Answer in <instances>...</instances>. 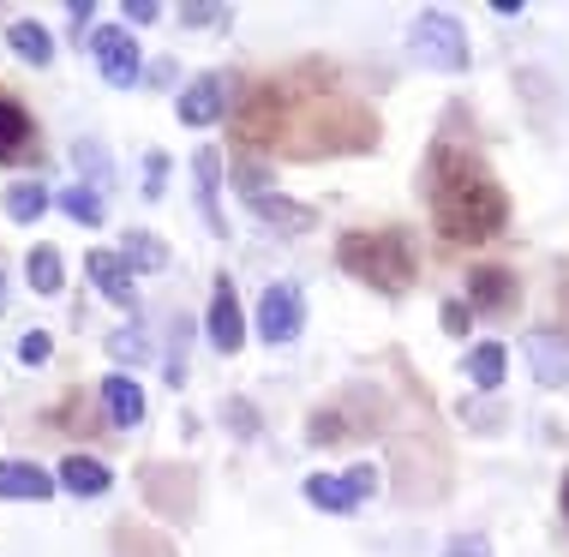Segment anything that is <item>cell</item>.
Here are the masks:
<instances>
[{"mask_svg": "<svg viewBox=\"0 0 569 557\" xmlns=\"http://www.w3.org/2000/svg\"><path fill=\"white\" fill-rule=\"evenodd\" d=\"M426 205H432V228L456 246H486L510 222V192L491 180V168L473 150L438 138L426 157Z\"/></svg>", "mask_w": 569, "mask_h": 557, "instance_id": "obj_1", "label": "cell"}, {"mask_svg": "<svg viewBox=\"0 0 569 557\" xmlns=\"http://www.w3.org/2000/svg\"><path fill=\"white\" fill-rule=\"evenodd\" d=\"M336 265H342L353 282H366L383 300H402L420 276V258H413V240L402 228H348L336 240Z\"/></svg>", "mask_w": 569, "mask_h": 557, "instance_id": "obj_2", "label": "cell"}, {"mask_svg": "<svg viewBox=\"0 0 569 557\" xmlns=\"http://www.w3.org/2000/svg\"><path fill=\"white\" fill-rule=\"evenodd\" d=\"M288 115H295V97H288L282 79L252 84V90H246V102L234 108V145L246 150V157H258V150H282Z\"/></svg>", "mask_w": 569, "mask_h": 557, "instance_id": "obj_3", "label": "cell"}, {"mask_svg": "<svg viewBox=\"0 0 569 557\" xmlns=\"http://www.w3.org/2000/svg\"><path fill=\"white\" fill-rule=\"evenodd\" d=\"M408 49L426 60L432 72H468V30H461L456 12H420L408 24Z\"/></svg>", "mask_w": 569, "mask_h": 557, "instance_id": "obj_4", "label": "cell"}, {"mask_svg": "<svg viewBox=\"0 0 569 557\" xmlns=\"http://www.w3.org/2000/svg\"><path fill=\"white\" fill-rule=\"evenodd\" d=\"M383 486V474H378V461H353L348 474H306V504L312 509H325V516H353L372 491Z\"/></svg>", "mask_w": 569, "mask_h": 557, "instance_id": "obj_5", "label": "cell"}, {"mask_svg": "<svg viewBox=\"0 0 569 557\" xmlns=\"http://www.w3.org/2000/svg\"><path fill=\"white\" fill-rule=\"evenodd\" d=\"M90 54H97L102 84H114V90H138V84H144V54H138V37L127 24H97V30H90Z\"/></svg>", "mask_w": 569, "mask_h": 557, "instance_id": "obj_6", "label": "cell"}, {"mask_svg": "<svg viewBox=\"0 0 569 557\" xmlns=\"http://www.w3.org/2000/svg\"><path fill=\"white\" fill-rule=\"evenodd\" d=\"M300 330H306V294H300V282H270L264 294H258V336H264L270 348H288Z\"/></svg>", "mask_w": 569, "mask_h": 557, "instance_id": "obj_7", "label": "cell"}, {"mask_svg": "<svg viewBox=\"0 0 569 557\" xmlns=\"http://www.w3.org/2000/svg\"><path fill=\"white\" fill-rule=\"evenodd\" d=\"M228 102H234V84H228V72H198V79L174 97V120L180 127H217L228 115Z\"/></svg>", "mask_w": 569, "mask_h": 557, "instance_id": "obj_8", "label": "cell"}, {"mask_svg": "<svg viewBox=\"0 0 569 557\" xmlns=\"http://www.w3.org/2000/svg\"><path fill=\"white\" fill-rule=\"evenodd\" d=\"M84 282L97 288L109 306H120V312H132V306H138V282H132L127 258H120V246H90V252H84Z\"/></svg>", "mask_w": 569, "mask_h": 557, "instance_id": "obj_9", "label": "cell"}, {"mask_svg": "<svg viewBox=\"0 0 569 557\" xmlns=\"http://www.w3.org/2000/svg\"><path fill=\"white\" fill-rule=\"evenodd\" d=\"M210 342L222 354H240L246 348V312H240V294H234V276H217V288H210V318H204Z\"/></svg>", "mask_w": 569, "mask_h": 557, "instance_id": "obj_10", "label": "cell"}, {"mask_svg": "<svg viewBox=\"0 0 569 557\" xmlns=\"http://www.w3.org/2000/svg\"><path fill=\"white\" fill-rule=\"evenodd\" d=\"M97 396H102V414H109V426H120V431L144 426L150 401H144V384H138V378H127V371H109V378L97 384Z\"/></svg>", "mask_w": 569, "mask_h": 557, "instance_id": "obj_11", "label": "cell"}, {"mask_svg": "<svg viewBox=\"0 0 569 557\" xmlns=\"http://www.w3.org/2000/svg\"><path fill=\"white\" fill-rule=\"evenodd\" d=\"M192 186H198V216L210 235H228L222 216V150H192Z\"/></svg>", "mask_w": 569, "mask_h": 557, "instance_id": "obj_12", "label": "cell"}, {"mask_svg": "<svg viewBox=\"0 0 569 557\" xmlns=\"http://www.w3.org/2000/svg\"><path fill=\"white\" fill-rule=\"evenodd\" d=\"M521 354H528L533 378H540L546 390H563V384H569V342L558 330H528V336H521Z\"/></svg>", "mask_w": 569, "mask_h": 557, "instance_id": "obj_13", "label": "cell"}, {"mask_svg": "<svg viewBox=\"0 0 569 557\" xmlns=\"http://www.w3.org/2000/svg\"><path fill=\"white\" fill-rule=\"evenodd\" d=\"M60 479L37 461H0V498L7 504H49Z\"/></svg>", "mask_w": 569, "mask_h": 557, "instance_id": "obj_14", "label": "cell"}, {"mask_svg": "<svg viewBox=\"0 0 569 557\" xmlns=\"http://www.w3.org/2000/svg\"><path fill=\"white\" fill-rule=\"evenodd\" d=\"M246 205H252V216L264 228H282V235H312V228H318V210L295 205V198L276 192V186H270V192H258V198H246Z\"/></svg>", "mask_w": 569, "mask_h": 557, "instance_id": "obj_15", "label": "cell"}, {"mask_svg": "<svg viewBox=\"0 0 569 557\" xmlns=\"http://www.w3.org/2000/svg\"><path fill=\"white\" fill-rule=\"evenodd\" d=\"M516 300V270L503 265H473L468 270V306L473 312H503Z\"/></svg>", "mask_w": 569, "mask_h": 557, "instance_id": "obj_16", "label": "cell"}, {"mask_svg": "<svg viewBox=\"0 0 569 557\" xmlns=\"http://www.w3.org/2000/svg\"><path fill=\"white\" fill-rule=\"evenodd\" d=\"M37 145V120L19 97H0V162H24Z\"/></svg>", "mask_w": 569, "mask_h": 557, "instance_id": "obj_17", "label": "cell"}, {"mask_svg": "<svg viewBox=\"0 0 569 557\" xmlns=\"http://www.w3.org/2000/svg\"><path fill=\"white\" fill-rule=\"evenodd\" d=\"M54 479H60V486L72 491V498H102V491L114 486V474L102 468L97 456H79V450H72L67 461H60V468H54Z\"/></svg>", "mask_w": 569, "mask_h": 557, "instance_id": "obj_18", "label": "cell"}, {"mask_svg": "<svg viewBox=\"0 0 569 557\" xmlns=\"http://www.w3.org/2000/svg\"><path fill=\"white\" fill-rule=\"evenodd\" d=\"M0 210H7V222L30 228V222H42V210H54V192L42 180H12L7 192H0Z\"/></svg>", "mask_w": 569, "mask_h": 557, "instance_id": "obj_19", "label": "cell"}, {"mask_svg": "<svg viewBox=\"0 0 569 557\" xmlns=\"http://www.w3.org/2000/svg\"><path fill=\"white\" fill-rule=\"evenodd\" d=\"M120 258H127V270H138V276H157V270H168V240L150 235V228H127V235H120Z\"/></svg>", "mask_w": 569, "mask_h": 557, "instance_id": "obj_20", "label": "cell"}, {"mask_svg": "<svg viewBox=\"0 0 569 557\" xmlns=\"http://www.w3.org/2000/svg\"><path fill=\"white\" fill-rule=\"evenodd\" d=\"M461 371H468L480 390H503V378H510V348L503 342H473L468 360H461Z\"/></svg>", "mask_w": 569, "mask_h": 557, "instance_id": "obj_21", "label": "cell"}, {"mask_svg": "<svg viewBox=\"0 0 569 557\" xmlns=\"http://www.w3.org/2000/svg\"><path fill=\"white\" fill-rule=\"evenodd\" d=\"M7 42H12V54H19V60H30V67H54V30H42L37 19L7 24Z\"/></svg>", "mask_w": 569, "mask_h": 557, "instance_id": "obj_22", "label": "cell"}, {"mask_svg": "<svg viewBox=\"0 0 569 557\" xmlns=\"http://www.w3.org/2000/svg\"><path fill=\"white\" fill-rule=\"evenodd\" d=\"M54 205L67 210L72 222H79V228H102V222H109V205H102V192H97V186H90V180H72L67 192L54 198Z\"/></svg>", "mask_w": 569, "mask_h": 557, "instance_id": "obj_23", "label": "cell"}, {"mask_svg": "<svg viewBox=\"0 0 569 557\" xmlns=\"http://www.w3.org/2000/svg\"><path fill=\"white\" fill-rule=\"evenodd\" d=\"M24 282L37 294H60V282H67V265H60V246H30L24 252Z\"/></svg>", "mask_w": 569, "mask_h": 557, "instance_id": "obj_24", "label": "cell"}, {"mask_svg": "<svg viewBox=\"0 0 569 557\" xmlns=\"http://www.w3.org/2000/svg\"><path fill=\"white\" fill-rule=\"evenodd\" d=\"M72 162L90 175V186L97 192H109V180H114V168H109V150H102V138H72Z\"/></svg>", "mask_w": 569, "mask_h": 557, "instance_id": "obj_25", "label": "cell"}, {"mask_svg": "<svg viewBox=\"0 0 569 557\" xmlns=\"http://www.w3.org/2000/svg\"><path fill=\"white\" fill-rule=\"evenodd\" d=\"M109 354H114V360H144V354H150L144 324H120V330L109 336Z\"/></svg>", "mask_w": 569, "mask_h": 557, "instance_id": "obj_26", "label": "cell"}, {"mask_svg": "<svg viewBox=\"0 0 569 557\" xmlns=\"http://www.w3.org/2000/svg\"><path fill=\"white\" fill-rule=\"evenodd\" d=\"M222 19H228V7H217V0H187V7H180V24L187 30H210Z\"/></svg>", "mask_w": 569, "mask_h": 557, "instance_id": "obj_27", "label": "cell"}, {"mask_svg": "<svg viewBox=\"0 0 569 557\" xmlns=\"http://www.w3.org/2000/svg\"><path fill=\"white\" fill-rule=\"evenodd\" d=\"M49 354H54V336L49 330H24L19 336V366H49Z\"/></svg>", "mask_w": 569, "mask_h": 557, "instance_id": "obj_28", "label": "cell"}, {"mask_svg": "<svg viewBox=\"0 0 569 557\" xmlns=\"http://www.w3.org/2000/svg\"><path fill=\"white\" fill-rule=\"evenodd\" d=\"M120 12H127V24H132V30H144V24H157L168 7H162V0H127Z\"/></svg>", "mask_w": 569, "mask_h": 557, "instance_id": "obj_29", "label": "cell"}, {"mask_svg": "<svg viewBox=\"0 0 569 557\" xmlns=\"http://www.w3.org/2000/svg\"><path fill=\"white\" fill-rule=\"evenodd\" d=\"M162 186H168V157H162V150H150V157H144V198H162Z\"/></svg>", "mask_w": 569, "mask_h": 557, "instance_id": "obj_30", "label": "cell"}, {"mask_svg": "<svg viewBox=\"0 0 569 557\" xmlns=\"http://www.w3.org/2000/svg\"><path fill=\"white\" fill-rule=\"evenodd\" d=\"M342 431H348V420H342V414H312V444H325V438H342Z\"/></svg>", "mask_w": 569, "mask_h": 557, "instance_id": "obj_31", "label": "cell"}, {"mask_svg": "<svg viewBox=\"0 0 569 557\" xmlns=\"http://www.w3.org/2000/svg\"><path fill=\"white\" fill-rule=\"evenodd\" d=\"M187 336H192V324H187V318H174V348H187ZM168 384H187L180 360H168Z\"/></svg>", "mask_w": 569, "mask_h": 557, "instance_id": "obj_32", "label": "cell"}, {"mask_svg": "<svg viewBox=\"0 0 569 557\" xmlns=\"http://www.w3.org/2000/svg\"><path fill=\"white\" fill-rule=\"evenodd\" d=\"M222 414H228V426H240V431H246V438H252V431H258V414L246 408V401H228Z\"/></svg>", "mask_w": 569, "mask_h": 557, "instance_id": "obj_33", "label": "cell"}, {"mask_svg": "<svg viewBox=\"0 0 569 557\" xmlns=\"http://www.w3.org/2000/svg\"><path fill=\"white\" fill-rule=\"evenodd\" d=\"M443 330H450V336H461V330H468V300L443 306Z\"/></svg>", "mask_w": 569, "mask_h": 557, "instance_id": "obj_34", "label": "cell"}, {"mask_svg": "<svg viewBox=\"0 0 569 557\" xmlns=\"http://www.w3.org/2000/svg\"><path fill=\"white\" fill-rule=\"evenodd\" d=\"M461 420H473V426H498V408H486V401H468V408H461Z\"/></svg>", "mask_w": 569, "mask_h": 557, "instance_id": "obj_35", "label": "cell"}, {"mask_svg": "<svg viewBox=\"0 0 569 557\" xmlns=\"http://www.w3.org/2000/svg\"><path fill=\"white\" fill-rule=\"evenodd\" d=\"M450 557H491V551H486V539H468V534H461V539H450Z\"/></svg>", "mask_w": 569, "mask_h": 557, "instance_id": "obj_36", "label": "cell"}, {"mask_svg": "<svg viewBox=\"0 0 569 557\" xmlns=\"http://www.w3.org/2000/svg\"><path fill=\"white\" fill-rule=\"evenodd\" d=\"M90 12H97L90 0H67V19H72V30H84V24H90Z\"/></svg>", "mask_w": 569, "mask_h": 557, "instance_id": "obj_37", "label": "cell"}, {"mask_svg": "<svg viewBox=\"0 0 569 557\" xmlns=\"http://www.w3.org/2000/svg\"><path fill=\"white\" fill-rule=\"evenodd\" d=\"M558 336H563V342H569V276H563V282H558Z\"/></svg>", "mask_w": 569, "mask_h": 557, "instance_id": "obj_38", "label": "cell"}, {"mask_svg": "<svg viewBox=\"0 0 569 557\" xmlns=\"http://www.w3.org/2000/svg\"><path fill=\"white\" fill-rule=\"evenodd\" d=\"M491 12H498V19H521L528 7H521V0H491Z\"/></svg>", "mask_w": 569, "mask_h": 557, "instance_id": "obj_39", "label": "cell"}, {"mask_svg": "<svg viewBox=\"0 0 569 557\" xmlns=\"http://www.w3.org/2000/svg\"><path fill=\"white\" fill-rule=\"evenodd\" d=\"M0 312H7V270H0Z\"/></svg>", "mask_w": 569, "mask_h": 557, "instance_id": "obj_40", "label": "cell"}, {"mask_svg": "<svg viewBox=\"0 0 569 557\" xmlns=\"http://www.w3.org/2000/svg\"><path fill=\"white\" fill-rule=\"evenodd\" d=\"M563 516H569V474H563Z\"/></svg>", "mask_w": 569, "mask_h": 557, "instance_id": "obj_41", "label": "cell"}]
</instances>
